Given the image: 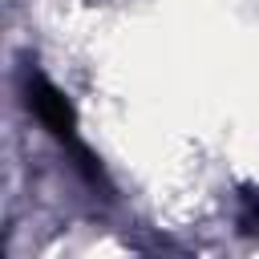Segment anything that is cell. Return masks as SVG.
<instances>
[{
	"label": "cell",
	"instance_id": "cell-1",
	"mask_svg": "<svg viewBox=\"0 0 259 259\" xmlns=\"http://www.w3.org/2000/svg\"><path fill=\"white\" fill-rule=\"evenodd\" d=\"M28 109L36 113V121L77 158V166L97 182L101 178V170L93 166V158H89V150L81 146V134H77V113H73V105H69V97L53 85V81H45L40 73H32L28 77Z\"/></svg>",
	"mask_w": 259,
	"mask_h": 259
},
{
	"label": "cell",
	"instance_id": "cell-2",
	"mask_svg": "<svg viewBox=\"0 0 259 259\" xmlns=\"http://www.w3.org/2000/svg\"><path fill=\"white\" fill-rule=\"evenodd\" d=\"M247 223L259 231V194H247Z\"/></svg>",
	"mask_w": 259,
	"mask_h": 259
}]
</instances>
